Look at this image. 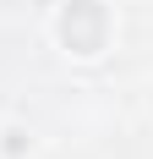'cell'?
Segmentation results:
<instances>
[{"label":"cell","mask_w":153,"mask_h":159,"mask_svg":"<svg viewBox=\"0 0 153 159\" xmlns=\"http://www.w3.org/2000/svg\"><path fill=\"white\" fill-rule=\"evenodd\" d=\"M104 33H109V11L98 0H71L60 11V44L76 49V55H98L104 49Z\"/></svg>","instance_id":"cell-1"}]
</instances>
